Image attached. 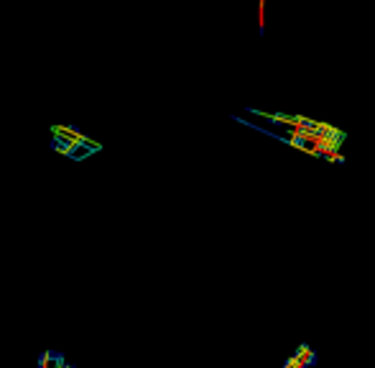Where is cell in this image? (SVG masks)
<instances>
[{
	"label": "cell",
	"mask_w": 375,
	"mask_h": 368,
	"mask_svg": "<svg viewBox=\"0 0 375 368\" xmlns=\"http://www.w3.org/2000/svg\"><path fill=\"white\" fill-rule=\"evenodd\" d=\"M306 353H309V345H306V343H301L299 348H296V353H293V358H296V361H301Z\"/></svg>",
	"instance_id": "cell-2"
},
{
	"label": "cell",
	"mask_w": 375,
	"mask_h": 368,
	"mask_svg": "<svg viewBox=\"0 0 375 368\" xmlns=\"http://www.w3.org/2000/svg\"><path fill=\"white\" fill-rule=\"evenodd\" d=\"M36 368H49V363H46V355H39V358H36Z\"/></svg>",
	"instance_id": "cell-3"
},
{
	"label": "cell",
	"mask_w": 375,
	"mask_h": 368,
	"mask_svg": "<svg viewBox=\"0 0 375 368\" xmlns=\"http://www.w3.org/2000/svg\"><path fill=\"white\" fill-rule=\"evenodd\" d=\"M62 368H79V366H74V363H64Z\"/></svg>",
	"instance_id": "cell-4"
},
{
	"label": "cell",
	"mask_w": 375,
	"mask_h": 368,
	"mask_svg": "<svg viewBox=\"0 0 375 368\" xmlns=\"http://www.w3.org/2000/svg\"><path fill=\"white\" fill-rule=\"evenodd\" d=\"M43 355H46V363H49V368H62V366L66 363L64 353H59V350H46Z\"/></svg>",
	"instance_id": "cell-1"
}]
</instances>
